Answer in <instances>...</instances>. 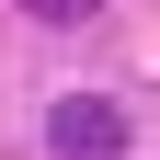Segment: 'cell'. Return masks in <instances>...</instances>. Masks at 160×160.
Returning <instances> with one entry per match:
<instances>
[{"label": "cell", "instance_id": "2", "mask_svg": "<svg viewBox=\"0 0 160 160\" xmlns=\"http://www.w3.org/2000/svg\"><path fill=\"white\" fill-rule=\"evenodd\" d=\"M34 23H92V12H103V0H23Z\"/></svg>", "mask_w": 160, "mask_h": 160}, {"label": "cell", "instance_id": "1", "mask_svg": "<svg viewBox=\"0 0 160 160\" xmlns=\"http://www.w3.org/2000/svg\"><path fill=\"white\" fill-rule=\"evenodd\" d=\"M46 149L57 160H126V114L103 92H69V103H46Z\"/></svg>", "mask_w": 160, "mask_h": 160}]
</instances>
